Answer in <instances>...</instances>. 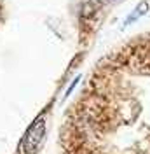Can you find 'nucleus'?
Returning <instances> with one entry per match:
<instances>
[{"instance_id":"1","label":"nucleus","mask_w":150,"mask_h":154,"mask_svg":"<svg viewBox=\"0 0 150 154\" xmlns=\"http://www.w3.org/2000/svg\"><path fill=\"white\" fill-rule=\"evenodd\" d=\"M148 12V2H140L136 7H134V11H133L131 14L126 18V23H124V26H128V25H133L136 19H140L141 16H145Z\"/></svg>"},{"instance_id":"2","label":"nucleus","mask_w":150,"mask_h":154,"mask_svg":"<svg viewBox=\"0 0 150 154\" xmlns=\"http://www.w3.org/2000/svg\"><path fill=\"white\" fill-rule=\"evenodd\" d=\"M103 2H106V4H115V2H121V0H103Z\"/></svg>"}]
</instances>
